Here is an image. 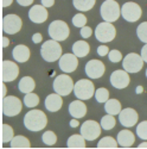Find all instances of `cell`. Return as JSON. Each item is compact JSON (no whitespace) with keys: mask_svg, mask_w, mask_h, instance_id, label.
Here are the masks:
<instances>
[{"mask_svg":"<svg viewBox=\"0 0 147 149\" xmlns=\"http://www.w3.org/2000/svg\"><path fill=\"white\" fill-rule=\"evenodd\" d=\"M84 70H85V74L88 75V78L100 79L106 72V67L103 65V62L100 60H90L85 65Z\"/></svg>","mask_w":147,"mask_h":149,"instance_id":"14","label":"cell"},{"mask_svg":"<svg viewBox=\"0 0 147 149\" xmlns=\"http://www.w3.org/2000/svg\"><path fill=\"white\" fill-rule=\"evenodd\" d=\"M12 3H13V0H1V4H3V7H8Z\"/></svg>","mask_w":147,"mask_h":149,"instance_id":"47","label":"cell"},{"mask_svg":"<svg viewBox=\"0 0 147 149\" xmlns=\"http://www.w3.org/2000/svg\"><path fill=\"white\" fill-rule=\"evenodd\" d=\"M117 142H119V146H121V147L129 148L135 142V136H134V134L132 131H129L127 129L121 130L117 134Z\"/></svg>","mask_w":147,"mask_h":149,"instance_id":"22","label":"cell"},{"mask_svg":"<svg viewBox=\"0 0 147 149\" xmlns=\"http://www.w3.org/2000/svg\"><path fill=\"white\" fill-rule=\"evenodd\" d=\"M96 0H72V5L76 10L81 12L90 11L95 6Z\"/></svg>","mask_w":147,"mask_h":149,"instance_id":"27","label":"cell"},{"mask_svg":"<svg viewBox=\"0 0 147 149\" xmlns=\"http://www.w3.org/2000/svg\"><path fill=\"white\" fill-rule=\"evenodd\" d=\"M12 56H13L14 61L20 62V63L26 62L30 58V49L26 45H24V44H18V45H16L13 48Z\"/></svg>","mask_w":147,"mask_h":149,"instance_id":"21","label":"cell"},{"mask_svg":"<svg viewBox=\"0 0 147 149\" xmlns=\"http://www.w3.org/2000/svg\"><path fill=\"white\" fill-rule=\"evenodd\" d=\"M95 99L97 103H106L109 99V91L104 87L97 88L95 92Z\"/></svg>","mask_w":147,"mask_h":149,"instance_id":"34","label":"cell"},{"mask_svg":"<svg viewBox=\"0 0 147 149\" xmlns=\"http://www.w3.org/2000/svg\"><path fill=\"white\" fill-rule=\"evenodd\" d=\"M58 61H59V68L63 73H72L78 67V57L74 53L62 55Z\"/></svg>","mask_w":147,"mask_h":149,"instance_id":"15","label":"cell"},{"mask_svg":"<svg viewBox=\"0 0 147 149\" xmlns=\"http://www.w3.org/2000/svg\"><path fill=\"white\" fill-rule=\"evenodd\" d=\"M101 127L103 130H112L114 127H115V124H116V120L114 118L113 115H106L101 118Z\"/></svg>","mask_w":147,"mask_h":149,"instance_id":"31","label":"cell"},{"mask_svg":"<svg viewBox=\"0 0 147 149\" xmlns=\"http://www.w3.org/2000/svg\"><path fill=\"white\" fill-rule=\"evenodd\" d=\"M110 84H112L113 87L117 88V90H124L129 85V75L127 70H122V69H117L115 72L112 73L110 75Z\"/></svg>","mask_w":147,"mask_h":149,"instance_id":"16","label":"cell"},{"mask_svg":"<svg viewBox=\"0 0 147 149\" xmlns=\"http://www.w3.org/2000/svg\"><path fill=\"white\" fill-rule=\"evenodd\" d=\"M14 137V132L11 125L8 124H3L1 128V142L3 143H8L12 141V139Z\"/></svg>","mask_w":147,"mask_h":149,"instance_id":"29","label":"cell"},{"mask_svg":"<svg viewBox=\"0 0 147 149\" xmlns=\"http://www.w3.org/2000/svg\"><path fill=\"white\" fill-rule=\"evenodd\" d=\"M97 54H99L100 56H106L109 54V48L107 45H100L99 48H97Z\"/></svg>","mask_w":147,"mask_h":149,"instance_id":"40","label":"cell"},{"mask_svg":"<svg viewBox=\"0 0 147 149\" xmlns=\"http://www.w3.org/2000/svg\"><path fill=\"white\" fill-rule=\"evenodd\" d=\"M54 4H55V0H42V5L45 6L46 8L54 6Z\"/></svg>","mask_w":147,"mask_h":149,"instance_id":"43","label":"cell"},{"mask_svg":"<svg viewBox=\"0 0 147 149\" xmlns=\"http://www.w3.org/2000/svg\"><path fill=\"white\" fill-rule=\"evenodd\" d=\"M146 78H147V69H146Z\"/></svg>","mask_w":147,"mask_h":149,"instance_id":"51","label":"cell"},{"mask_svg":"<svg viewBox=\"0 0 147 149\" xmlns=\"http://www.w3.org/2000/svg\"><path fill=\"white\" fill-rule=\"evenodd\" d=\"M116 36V29L113 25V23L109 22H102L95 29V37L99 42L102 43H109L112 42Z\"/></svg>","mask_w":147,"mask_h":149,"instance_id":"4","label":"cell"},{"mask_svg":"<svg viewBox=\"0 0 147 149\" xmlns=\"http://www.w3.org/2000/svg\"><path fill=\"white\" fill-rule=\"evenodd\" d=\"M108 57H109V61L113 62V63H117V62H120L122 60V55L119 50H116V49H114V50H110L109 54H108Z\"/></svg>","mask_w":147,"mask_h":149,"instance_id":"38","label":"cell"},{"mask_svg":"<svg viewBox=\"0 0 147 149\" xmlns=\"http://www.w3.org/2000/svg\"><path fill=\"white\" fill-rule=\"evenodd\" d=\"M49 35L52 40L62 42L65 41L69 35H70V29L68 24L63 20H54L50 25H49Z\"/></svg>","mask_w":147,"mask_h":149,"instance_id":"6","label":"cell"},{"mask_svg":"<svg viewBox=\"0 0 147 149\" xmlns=\"http://www.w3.org/2000/svg\"><path fill=\"white\" fill-rule=\"evenodd\" d=\"M100 13H101V17L103 18V20L109 22V23H114L121 16V7L115 0H106L101 5Z\"/></svg>","mask_w":147,"mask_h":149,"instance_id":"3","label":"cell"},{"mask_svg":"<svg viewBox=\"0 0 147 149\" xmlns=\"http://www.w3.org/2000/svg\"><path fill=\"white\" fill-rule=\"evenodd\" d=\"M62 105H63L62 95L56 92L52 94H49L45 98V107L47 111H50V112H57V111L60 110Z\"/></svg>","mask_w":147,"mask_h":149,"instance_id":"19","label":"cell"},{"mask_svg":"<svg viewBox=\"0 0 147 149\" xmlns=\"http://www.w3.org/2000/svg\"><path fill=\"white\" fill-rule=\"evenodd\" d=\"M23 104L19 98L14 95H7L3 98V115L6 117H14L21 112Z\"/></svg>","mask_w":147,"mask_h":149,"instance_id":"8","label":"cell"},{"mask_svg":"<svg viewBox=\"0 0 147 149\" xmlns=\"http://www.w3.org/2000/svg\"><path fill=\"white\" fill-rule=\"evenodd\" d=\"M24 104H25L27 107H30V109L36 107L37 105L39 104V97L37 94H34L33 92L26 93L25 97H24Z\"/></svg>","mask_w":147,"mask_h":149,"instance_id":"32","label":"cell"},{"mask_svg":"<svg viewBox=\"0 0 147 149\" xmlns=\"http://www.w3.org/2000/svg\"><path fill=\"white\" fill-rule=\"evenodd\" d=\"M90 52V47L87 42L84 41H77L72 45V53L75 54L77 57H84L87 56Z\"/></svg>","mask_w":147,"mask_h":149,"instance_id":"23","label":"cell"},{"mask_svg":"<svg viewBox=\"0 0 147 149\" xmlns=\"http://www.w3.org/2000/svg\"><path fill=\"white\" fill-rule=\"evenodd\" d=\"M142 92H144L142 86H138V87H137V93H138V94H140V93H142Z\"/></svg>","mask_w":147,"mask_h":149,"instance_id":"50","label":"cell"},{"mask_svg":"<svg viewBox=\"0 0 147 149\" xmlns=\"http://www.w3.org/2000/svg\"><path fill=\"white\" fill-rule=\"evenodd\" d=\"M72 24H74V26H76V28H83V26H85V24H87V17L83 13H77L72 17Z\"/></svg>","mask_w":147,"mask_h":149,"instance_id":"37","label":"cell"},{"mask_svg":"<svg viewBox=\"0 0 147 149\" xmlns=\"http://www.w3.org/2000/svg\"><path fill=\"white\" fill-rule=\"evenodd\" d=\"M70 127L71 128H77L78 125H80V123H78V120H77V118H72L71 120H70Z\"/></svg>","mask_w":147,"mask_h":149,"instance_id":"45","label":"cell"},{"mask_svg":"<svg viewBox=\"0 0 147 149\" xmlns=\"http://www.w3.org/2000/svg\"><path fill=\"white\" fill-rule=\"evenodd\" d=\"M10 143H11V148H30L31 147L30 141L23 135L14 136Z\"/></svg>","mask_w":147,"mask_h":149,"instance_id":"28","label":"cell"},{"mask_svg":"<svg viewBox=\"0 0 147 149\" xmlns=\"http://www.w3.org/2000/svg\"><path fill=\"white\" fill-rule=\"evenodd\" d=\"M141 56H142L144 61L147 62V43H145V45L141 49Z\"/></svg>","mask_w":147,"mask_h":149,"instance_id":"44","label":"cell"},{"mask_svg":"<svg viewBox=\"0 0 147 149\" xmlns=\"http://www.w3.org/2000/svg\"><path fill=\"white\" fill-rule=\"evenodd\" d=\"M69 113L72 118H83L87 115V106L81 99L74 100L69 105Z\"/></svg>","mask_w":147,"mask_h":149,"instance_id":"20","label":"cell"},{"mask_svg":"<svg viewBox=\"0 0 147 149\" xmlns=\"http://www.w3.org/2000/svg\"><path fill=\"white\" fill-rule=\"evenodd\" d=\"M36 87V84H34V80L31 78V77H24L20 79L19 84H18V88L21 93L26 94V93H30L34 90Z\"/></svg>","mask_w":147,"mask_h":149,"instance_id":"24","label":"cell"},{"mask_svg":"<svg viewBox=\"0 0 147 149\" xmlns=\"http://www.w3.org/2000/svg\"><path fill=\"white\" fill-rule=\"evenodd\" d=\"M85 141L87 140L83 137L82 134H80V135L75 134L69 137V140L67 142V147L68 148H85Z\"/></svg>","mask_w":147,"mask_h":149,"instance_id":"26","label":"cell"},{"mask_svg":"<svg viewBox=\"0 0 147 149\" xmlns=\"http://www.w3.org/2000/svg\"><path fill=\"white\" fill-rule=\"evenodd\" d=\"M41 55L44 61L46 62H55L58 61L62 56V47L58 41L50 40L43 43L41 48Z\"/></svg>","mask_w":147,"mask_h":149,"instance_id":"2","label":"cell"},{"mask_svg":"<svg viewBox=\"0 0 147 149\" xmlns=\"http://www.w3.org/2000/svg\"><path fill=\"white\" fill-rule=\"evenodd\" d=\"M141 15H142V10L137 3L128 1V3H125L121 7V16L128 23L138 22Z\"/></svg>","mask_w":147,"mask_h":149,"instance_id":"9","label":"cell"},{"mask_svg":"<svg viewBox=\"0 0 147 149\" xmlns=\"http://www.w3.org/2000/svg\"><path fill=\"white\" fill-rule=\"evenodd\" d=\"M74 86H75L74 81L68 75V73L60 74V75L56 77V79L54 80V91L62 97L69 95L74 91Z\"/></svg>","mask_w":147,"mask_h":149,"instance_id":"7","label":"cell"},{"mask_svg":"<svg viewBox=\"0 0 147 149\" xmlns=\"http://www.w3.org/2000/svg\"><path fill=\"white\" fill-rule=\"evenodd\" d=\"M42 41H43V36H42L41 33L37 32V33H34V35L32 36V42H33V43L38 44V43H41Z\"/></svg>","mask_w":147,"mask_h":149,"instance_id":"41","label":"cell"},{"mask_svg":"<svg viewBox=\"0 0 147 149\" xmlns=\"http://www.w3.org/2000/svg\"><path fill=\"white\" fill-rule=\"evenodd\" d=\"M49 15L46 7L43 5H34L29 11V18L34 24H42L47 19Z\"/></svg>","mask_w":147,"mask_h":149,"instance_id":"18","label":"cell"},{"mask_svg":"<svg viewBox=\"0 0 147 149\" xmlns=\"http://www.w3.org/2000/svg\"><path fill=\"white\" fill-rule=\"evenodd\" d=\"M144 62L145 61L141 55L135 54V53H131L125 56L124 61H122V67L128 73H138L142 69Z\"/></svg>","mask_w":147,"mask_h":149,"instance_id":"10","label":"cell"},{"mask_svg":"<svg viewBox=\"0 0 147 149\" xmlns=\"http://www.w3.org/2000/svg\"><path fill=\"white\" fill-rule=\"evenodd\" d=\"M95 87H94V82L91 80L87 79H82L78 80L75 86H74V93L77 99L81 100H89V99L95 94Z\"/></svg>","mask_w":147,"mask_h":149,"instance_id":"5","label":"cell"},{"mask_svg":"<svg viewBox=\"0 0 147 149\" xmlns=\"http://www.w3.org/2000/svg\"><path fill=\"white\" fill-rule=\"evenodd\" d=\"M47 124V117L41 110H31L24 116V125L30 131H41Z\"/></svg>","mask_w":147,"mask_h":149,"instance_id":"1","label":"cell"},{"mask_svg":"<svg viewBox=\"0 0 147 149\" xmlns=\"http://www.w3.org/2000/svg\"><path fill=\"white\" fill-rule=\"evenodd\" d=\"M104 110L107 113L116 116L121 112V104L117 99H108L104 103Z\"/></svg>","mask_w":147,"mask_h":149,"instance_id":"25","label":"cell"},{"mask_svg":"<svg viewBox=\"0 0 147 149\" xmlns=\"http://www.w3.org/2000/svg\"><path fill=\"white\" fill-rule=\"evenodd\" d=\"M138 118H139L138 112L134 109H132V107L124 109L119 113V120L121 123V125L125 127V128L134 127L138 123Z\"/></svg>","mask_w":147,"mask_h":149,"instance_id":"17","label":"cell"},{"mask_svg":"<svg viewBox=\"0 0 147 149\" xmlns=\"http://www.w3.org/2000/svg\"><path fill=\"white\" fill-rule=\"evenodd\" d=\"M138 148H140V149H142V148H147V142H141V143L138 146Z\"/></svg>","mask_w":147,"mask_h":149,"instance_id":"49","label":"cell"},{"mask_svg":"<svg viewBox=\"0 0 147 149\" xmlns=\"http://www.w3.org/2000/svg\"><path fill=\"white\" fill-rule=\"evenodd\" d=\"M80 33H81V36L83 37V38H89V37L93 35V30L89 26H83V28H81Z\"/></svg>","mask_w":147,"mask_h":149,"instance_id":"39","label":"cell"},{"mask_svg":"<svg viewBox=\"0 0 147 149\" xmlns=\"http://www.w3.org/2000/svg\"><path fill=\"white\" fill-rule=\"evenodd\" d=\"M137 35L139 37V40L144 43H147V22L141 23L137 29Z\"/></svg>","mask_w":147,"mask_h":149,"instance_id":"35","label":"cell"},{"mask_svg":"<svg viewBox=\"0 0 147 149\" xmlns=\"http://www.w3.org/2000/svg\"><path fill=\"white\" fill-rule=\"evenodd\" d=\"M101 124L95 120H85L81 125V134L87 141H94L101 135Z\"/></svg>","mask_w":147,"mask_h":149,"instance_id":"11","label":"cell"},{"mask_svg":"<svg viewBox=\"0 0 147 149\" xmlns=\"http://www.w3.org/2000/svg\"><path fill=\"white\" fill-rule=\"evenodd\" d=\"M17 3L20 6H30L33 3V0H17Z\"/></svg>","mask_w":147,"mask_h":149,"instance_id":"42","label":"cell"},{"mask_svg":"<svg viewBox=\"0 0 147 149\" xmlns=\"http://www.w3.org/2000/svg\"><path fill=\"white\" fill-rule=\"evenodd\" d=\"M137 135L139 139L147 141V120H144L137 125Z\"/></svg>","mask_w":147,"mask_h":149,"instance_id":"36","label":"cell"},{"mask_svg":"<svg viewBox=\"0 0 147 149\" xmlns=\"http://www.w3.org/2000/svg\"><path fill=\"white\" fill-rule=\"evenodd\" d=\"M19 75V67L16 62L4 60L1 66V80L3 82H11L18 78Z\"/></svg>","mask_w":147,"mask_h":149,"instance_id":"13","label":"cell"},{"mask_svg":"<svg viewBox=\"0 0 147 149\" xmlns=\"http://www.w3.org/2000/svg\"><path fill=\"white\" fill-rule=\"evenodd\" d=\"M23 26L21 18L17 15H6L3 18V31L8 35H14L20 31Z\"/></svg>","mask_w":147,"mask_h":149,"instance_id":"12","label":"cell"},{"mask_svg":"<svg viewBox=\"0 0 147 149\" xmlns=\"http://www.w3.org/2000/svg\"><path fill=\"white\" fill-rule=\"evenodd\" d=\"M1 41H3V43H1L3 48H6V47H8V45H10V42H11V41L7 38V37H5V36H4L3 38H1Z\"/></svg>","mask_w":147,"mask_h":149,"instance_id":"46","label":"cell"},{"mask_svg":"<svg viewBox=\"0 0 147 149\" xmlns=\"http://www.w3.org/2000/svg\"><path fill=\"white\" fill-rule=\"evenodd\" d=\"M117 146H119L117 140H114L112 136H106L97 143V148H117Z\"/></svg>","mask_w":147,"mask_h":149,"instance_id":"30","label":"cell"},{"mask_svg":"<svg viewBox=\"0 0 147 149\" xmlns=\"http://www.w3.org/2000/svg\"><path fill=\"white\" fill-rule=\"evenodd\" d=\"M5 94H6V87H5V82L1 85V95H3V98L5 97Z\"/></svg>","mask_w":147,"mask_h":149,"instance_id":"48","label":"cell"},{"mask_svg":"<svg viewBox=\"0 0 147 149\" xmlns=\"http://www.w3.org/2000/svg\"><path fill=\"white\" fill-rule=\"evenodd\" d=\"M42 141H43V143L46 144V146H54V144H56V142H57V136H56V134H55L54 131L49 130V131H45V132L43 134Z\"/></svg>","mask_w":147,"mask_h":149,"instance_id":"33","label":"cell"}]
</instances>
